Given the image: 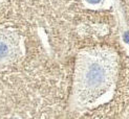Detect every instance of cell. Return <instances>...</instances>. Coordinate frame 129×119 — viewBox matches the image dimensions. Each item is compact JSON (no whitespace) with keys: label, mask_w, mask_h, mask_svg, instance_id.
<instances>
[{"label":"cell","mask_w":129,"mask_h":119,"mask_svg":"<svg viewBox=\"0 0 129 119\" xmlns=\"http://www.w3.org/2000/svg\"><path fill=\"white\" fill-rule=\"evenodd\" d=\"M89 2H92V3H96V2H99L100 0H88Z\"/></svg>","instance_id":"6da1fadb"}]
</instances>
